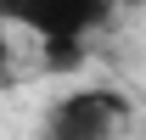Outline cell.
<instances>
[{"instance_id":"cell-2","label":"cell","mask_w":146,"mask_h":140,"mask_svg":"<svg viewBox=\"0 0 146 140\" xmlns=\"http://www.w3.org/2000/svg\"><path fill=\"white\" fill-rule=\"evenodd\" d=\"M124 123H129V95L118 84H73L45 106L39 140H118Z\"/></svg>"},{"instance_id":"cell-1","label":"cell","mask_w":146,"mask_h":140,"mask_svg":"<svg viewBox=\"0 0 146 140\" xmlns=\"http://www.w3.org/2000/svg\"><path fill=\"white\" fill-rule=\"evenodd\" d=\"M112 11H118V0H0V17L23 34H34L45 45V62H56V67H73L90 34L112 22Z\"/></svg>"},{"instance_id":"cell-3","label":"cell","mask_w":146,"mask_h":140,"mask_svg":"<svg viewBox=\"0 0 146 140\" xmlns=\"http://www.w3.org/2000/svg\"><path fill=\"white\" fill-rule=\"evenodd\" d=\"M6 67H11V22L0 17V73H6Z\"/></svg>"},{"instance_id":"cell-4","label":"cell","mask_w":146,"mask_h":140,"mask_svg":"<svg viewBox=\"0 0 146 140\" xmlns=\"http://www.w3.org/2000/svg\"><path fill=\"white\" fill-rule=\"evenodd\" d=\"M118 6H141V0H118Z\"/></svg>"}]
</instances>
